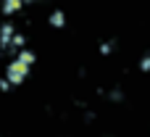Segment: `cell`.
<instances>
[{
	"label": "cell",
	"mask_w": 150,
	"mask_h": 137,
	"mask_svg": "<svg viewBox=\"0 0 150 137\" xmlns=\"http://www.w3.org/2000/svg\"><path fill=\"white\" fill-rule=\"evenodd\" d=\"M29 61L32 58L24 50V40L11 29H0V87L3 90L24 79Z\"/></svg>",
	"instance_id": "cell-1"
},
{
	"label": "cell",
	"mask_w": 150,
	"mask_h": 137,
	"mask_svg": "<svg viewBox=\"0 0 150 137\" xmlns=\"http://www.w3.org/2000/svg\"><path fill=\"white\" fill-rule=\"evenodd\" d=\"M0 3H3V8H5V11H16L24 0H0Z\"/></svg>",
	"instance_id": "cell-2"
}]
</instances>
